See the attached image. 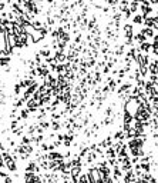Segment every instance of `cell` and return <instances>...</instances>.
<instances>
[{
  "mask_svg": "<svg viewBox=\"0 0 158 183\" xmlns=\"http://www.w3.org/2000/svg\"><path fill=\"white\" fill-rule=\"evenodd\" d=\"M124 30V37H125V46H131L133 45V39H134V24L131 23H125L123 27Z\"/></svg>",
  "mask_w": 158,
  "mask_h": 183,
  "instance_id": "6da1fadb",
  "label": "cell"
},
{
  "mask_svg": "<svg viewBox=\"0 0 158 183\" xmlns=\"http://www.w3.org/2000/svg\"><path fill=\"white\" fill-rule=\"evenodd\" d=\"M1 156H3V160H4V166L7 167L10 172H16V162H14V157H12L9 153H6V152H3L1 153Z\"/></svg>",
  "mask_w": 158,
  "mask_h": 183,
  "instance_id": "7a4b0ae2",
  "label": "cell"
},
{
  "mask_svg": "<svg viewBox=\"0 0 158 183\" xmlns=\"http://www.w3.org/2000/svg\"><path fill=\"white\" fill-rule=\"evenodd\" d=\"M47 33H49V30H47L46 27L38 29V30H34L33 33L30 34V40H32L33 43H38V42H41V40L44 39V36Z\"/></svg>",
  "mask_w": 158,
  "mask_h": 183,
  "instance_id": "3957f363",
  "label": "cell"
},
{
  "mask_svg": "<svg viewBox=\"0 0 158 183\" xmlns=\"http://www.w3.org/2000/svg\"><path fill=\"white\" fill-rule=\"evenodd\" d=\"M23 7H24V10H27V12L32 13V15H37V13H38V7H37L34 0H27V1H24V3H23Z\"/></svg>",
  "mask_w": 158,
  "mask_h": 183,
  "instance_id": "277c9868",
  "label": "cell"
},
{
  "mask_svg": "<svg viewBox=\"0 0 158 183\" xmlns=\"http://www.w3.org/2000/svg\"><path fill=\"white\" fill-rule=\"evenodd\" d=\"M140 10L142 12V16L144 17H147V16H150L154 10H153V6L151 4H141L140 6Z\"/></svg>",
  "mask_w": 158,
  "mask_h": 183,
  "instance_id": "5b68a950",
  "label": "cell"
},
{
  "mask_svg": "<svg viewBox=\"0 0 158 183\" xmlns=\"http://www.w3.org/2000/svg\"><path fill=\"white\" fill-rule=\"evenodd\" d=\"M141 33L148 39V37H154V36H155V30H154L153 27H145V26H144V27L141 29Z\"/></svg>",
  "mask_w": 158,
  "mask_h": 183,
  "instance_id": "8992f818",
  "label": "cell"
},
{
  "mask_svg": "<svg viewBox=\"0 0 158 183\" xmlns=\"http://www.w3.org/2000/svg\"><path fill=\"white\" fill-rule=\"evenodd\" d=\"M137 49L141 50L142 53H148V51H151V49H153V45L148 43V42H144V43H141L140 46H137Z\"/></svg>",
  "mask_w": 158,
  "mask_h": 183,
  "instance_id": "52a82bcc",
  "label": "cell"
},
{
  "mask_svg": "<svg viewBox=\"0 0 158 183\" xmlns=\"http://www.w3.org/2000/svg\"><path fill=\"white\" fill-rule=\"evenodd\" d=\"M38 106H40V103L36 99H33V97H30V99L27 100V109H29V110H33V112H34Z\"/></svg>",
  "mask_w": 158,
  "mask_h": 183,
  "instance_id": "ba28073f",
  "label": "cell"
},
{
  "mask_svg": "<svg viewBox=\"0 0 158 183\" xmlns=\"http://www.w3.org/2000/svg\"><path fill=\"white\" fill-rule=\"evenodd\" d=\"M54 57L57 59L58 63H64V60L67 59V56L64 54V51H60V50H56V51H54Z\"/></svg>",
  "mask_w": 158,
  "mask_h": 183,
  "instance_id": "9c48e42d",
  "label": "cell"
},
{
  "mask_svg": "<svg viewBox=\"0 0 158 183\" xmlns=\"http://www.w3.org/2000/svg\"><path fill=\"white\" fill-rule=\"evenodd\" d=\"M138 9H140V3L137 0H131L130 1V10L133 12V15H135L138 12Z\"/></svg>",
  "mask_w": 158,
  "mask_h": 183,
  "instance_id": "30bf717a",
  "label": "cell"
},
{
  "mask_svg": "<svg viewBox=\"0 0 158 183\" xmlns=\"http://www.w3.org/2000/svg\"><path fill=\"white\" fill-rule=\"evenodd\" d=\"M154 22H155V17H144V26L145 27H154Z\"/></svg>",
  "mask_w": 158,
  "mask_h": 183,
  "instance_id": "8fae6325",
  "label": "cell"
},
{
  "mask_svg": "<svg viewBox=\"0 0 158 183\" xmlns=\"http://www.w3.org/2000/svg\"><path fill=\"white\" fill-rule=\"evenodd\" d=\"M133 23H134V24H142V23H144V16L140 15V13H135V15L133 16Z\"/></svg>",
  "mask_w": 158,
  "mask_h": 183,
  "instance_id": "7c38bea8",
  "label": "cell"
},
{
  "mask_svg": "<svg viewBox=\"0 0 158 183\" xmlns=\"http://www.w3.org/2000/svg\"><path fill=\"white\" fill-rule=\"evenodd\" d=\"M10 56H0V66L1 67H6L10 65Z\"/></svg>",
  "mask_w": 158,
  "mask_h": 183,
  "instance_id": "4fadbf2b",
  "label": "cell"
},
{
  "mask_svg": "<svg viewBox=\"0 0 158 183\" xmlns=\"http://www.w3.org/2000/svg\"><path fill=\"white\" fill-rule=\"evenodd\" d=\"M38 54L41 56V57H44V59H49V57H52V51L49 47H46V49H41L38 51Z\"/></svg>",
  "mask_w": 158,
  "mask_h": 183,
  "instance_id": "5bb4252c",
  "label": "cell"
},
{
  "mask_svg": "<svg viewBox=\"0 0 158 183\" xmlns=\"http://www.w3.org/2000/svg\"><path fill=\"white\" fill-rule=\"evenodd\" d=\"M134 40H135V42H138V43H144V42H147V37H145V36H144V34L141 33H137V34H134Z\"/></svg>",
  "mask_w": 158,
  "mask_h": 183,
  "instance_id": "9a60e30c",
  "label": "cell"
},
{
  "mask_svg": "<svg viewBox=\"0 0 158 183\" xmlns=\"http://www.w3.org/2000/svg\"><path fill=\"white\" fill-rule=\"evenodd\" d=\"M148 72H150L151 74H157V63H155V60L148 65Z\"/></svg>",
  "mask_w": 158,
  "mask_h": 183,
  "instance_id": "2e32d148",
  "label": "cell"
},
{
  "mask_svg": "<svg viewBox=\"0 0 158 183\" xmlns=\"http://www.w3.org/2000/svg\"><path fill=\"white\" fill-rule=\"evenodd\" d=\"M134 180H135L134 173H133L131 170H128V173H127V176H125V183H133Z\"/></svg>",
  "mask_w": 158,
  "mask_h": 183,
  "instance_id": "e0dca14e",
  "label": "cell"
},
{
  "mask_svg": "<svg viewBox=\"0 0 158 183\" xmlns=\"http://www.w3.org/2000/svg\"><path fill=\"white\" fill-rule=\"evenodd\" d=\"M38 170V167L36 166L34 162H32V163H29V166L26 167V172H30V173H33V172H37Z\"/></svg>",
  "mask_w": 158,
  "mask_h": 183,
  "instance_id": "ac0fdd59",
  "label": "cell"
},
{
  "mask_svg": "<svg viewBox=\"0 0 158 183\" xmlns=\"http://www.w3.org/2000/svg\"><path fill=\"white\" fill-rule=\"evenodd\" d=\"M29 109H23V110H20V113H19V117L20 119H27L29 117Z\"/></svg>",
  "mask_w": 158,
  "mask_h": 183,
  "instance_id": "d6986e66",
  "label": "cell"
},
{
  "mask_svg": "<svg viewBox=\"0 0 158 183\" xmlns=\"http://www.w3.org/2000/svg\"><path fill=\"white\" fill-rule=\"evenodd\" d=\"M71 142H73V136H67V134H66V136H64V146H70L71 145Z\"/></svg>",
  "mask_w": 158,
  "mask_h": 183,
  "instance_id": "ffe728a7",
  "label": "cell"
},
{
  "mask_svg": "<svg viewBox=\"0 0 158 183\" xmlns=\"http://www.w3.org/2000/svg\"><path fill=\"white\" fill-rule=\"evenodd\" d=\"M21 89H23V87H21V84L17 83L16 86H14V93H16V95H20V90H21Z\"/></svg>",
  "mask_w": 158,
  "mask_h": 183,
  "instance_id": "44dd1931",
  "label": "cell"
},
{
  "mask_svg": "<svg viewBox=\"0 0 158 183\" xmlns=\"http://www.w3.org/2000/svg\"><path fill=\"white\" fill-rule=\"evenodd\" d=\"M150 80H151L153 83H158V74H151V76H150Z\"/></svg>",
  "mask_w": 158,
  "mask_h": 183,
  "instance_id": "7402d4cb",
  "label": "cell"
},
{
  "mask_svg": "<svg viewBox=\"0 0 158 183\" xmlns=\"http://www.w3.org/2000/svg\"><path fill=\"white\" fill-rule=\"evenodd\" d=\"M52 126H53L54 130H58V129H60V123H58V122H53Z\"/></svg>",
  "mask_w": 158,
  "mask_h": 183,
  "instance_id": "603a6c76",
  "label": "cell"
},
{
  "mask_svg": "<svg viewBox=\"0 0 158 183\" xmlns=\"http://www.w3.org/2000/svg\"><path fill=\"white\" fill-rule=\"evenodd\" d=\"M4 9H6V3H4V1H0V13L4 12Z\"/></svg>",
  "mask_w": 158,
  "mask_h": 183,
  "instance_id": "cb8c5ba5",
  "label": "cell"
},
{
  "mask_svg": "<svg viewBox=\"0 0 158 183\" xmlns=\"http://www.w3.org/2000/svg\"><path fill=\"white\" fill-rule=\"evenodd\" d=\"M154 30H158V17H155V22H154Z\"/></svg>",
  "mask_w": 158,
  "mask_h": 183,
  "instance_id": "d4e9b609",
  "label": "cell"
},
{
  "mask_svg": "<svg viewBox=\"0 0 158 183\" xmlns=\"http://www.w3.org/2000/svg\"><path fill=\"white\" fill-rule=\"evenodd\" d=\"M103 73H104V74L110 73V67H108V66H104V69H103Z\"/></svg>",
  "mask_w": 158,
  "mask_h": 183,
  "instance_id": "484cf974",
  "label": "cell"
},
{
  "mask_svg": "<svg viewBox=\"0 0 158 183\" xmlns=\"http://www.w3.org/2000/svg\"><path fill=\"white\" fill-rule=\"evenodd\" d=\"M150 3H151V6L153 4H158V0H150Z\"/></svg>",
  "mask_w": 158,
  "mask_h": 183,
  "instance_id": "4316f807",
  "label": "cell"
},
{
  "mask_svg": "<svg viewBox=\"0 0 158 183\" xmlns=\"http://www.w3.org/2000/svg\"><path fill=\"white\" fill-rule=\"evenodd\" d=\"M4 182H6V183H12V179H10V177H7V176H6V179H4Z\"/></svg>",
  "mask_w": 158,
  "mask_h": 183,
  "instance_id": "83f0119b",
  "label": "cell"
},
{
  "mask_svg": "<svg viewBox=\"0 0 158 183\" xmlns=\"http://www.w3.org/2000/svg\"><path fill=\"white\" fill-rule=\"evenodd\" d=\"M155 63H157V74H158V60H155Z\"/></svg>",
  "mask_w": 158,
  "mask_h": 183,
  "instance_id": "f1b7e54d",
  "label": "cell"
},
{
  "mask_svg": "<svg viewBox=\"0 0 158 183\" xmlns=\"http://www.w3.org/2000/svg\"><path fill=\"white\" fill-rule=\"evenodd\" d=\"M66 1H70V0H66Z\"/></svg>",
  "mask_w": 158,
  "mask_h": 183,
  "instance_id": "f546056e",
  "label": "cell"
},
{
  "mask_svg": "<svg viewBox=\"0 0 158 183\" xmlns=\"http://www.w3.org/2000/svg\"><path fill=\"white\" fill-rule=\"evenodd\" d=\"M157 17H158V13H157Z\"/></svg>",
  "mask_w": 158,
  "mask_h": 183,
  "instance_id": "4dcf8cb0",
  "label": "cell"
}]
</instances>
